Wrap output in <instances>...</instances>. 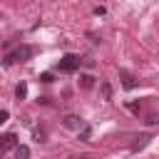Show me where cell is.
Returning <instances> with one entry per match:
<instances>
[{
  "label": "cell",
  "instance_id": "8",
  "mask_svg": "<svg viewBox=\"0 0 159 159\" xmlns=\"http://www.w3.org/2000/svg\"><path fill=\"white\" fill-rule=\"evenodd\" d=\"M147 139H149V134H142V137H139V142H134V144H132V152H137V149H142V147L147 144Z\"/></svg>",
  "mask_w": 159,
  "mask_h": 159
},
{
  "label": "cell",
  "instance_id": "12",
  "mask_svg": "<svg viewBox=\"0 0 159 159\" xmlns=\"http://www.w3.org/2000/svg\"><path fill=\"white\" fill-rule=\"evenodd\" d=\"M40 80H42V82H52V75H50V72H45V75H40Z\"/></svg>",
  "mask_w": 159,
  "mask_h": 159
},
{
  "label": "cell",
  "instance_id": "1",
  "mask_svg": "<svg viewBox=\"0 0 159 159\" xmlns=\"http://www.w3.org/2000/svg\"><path fill=\"white\" fill-rule=\"evenodd\" d=\"M30 57H32V47H27V45H20V47H15L12 52H7V55H5V65L25 62V60H30Z\"/></svg>",
  "mask_w": 159,
  "mask_h": 159
},
{
  "label": "cell",
  "instance_id": "2",
  "mask_svg": "<svg viewBox=\"0 0 159 159\" xmlns=\"http://www.w3.org/2000/svg\"><path fill=\"white\" fill-rule=\"evenodd\" d=\"M80 62H82V60H80L77 55H65V57L57 62V70H60V72H77V70H80Z\"/></svg>",
  "mask_w": 159,
  "mask_h": 159
},
{
  "label": "cell",
  "instance_id": "10",
  "mask_svg": "<svg viewBox=\"0 0 159 159\" xmlns=\"http://www.w3.org/2000/svg\"><path fill=\"white\" fill-rule=\"evenodd\" d=\"M35 142H47V139H45V132L37 129V132H35Z\"/></svg>",
  "mask_w": 159,
  "mask_h": 159
},
{
  "label": "cell",
  "instance_id": "4",
  "mask_svg": "<svg viewBox=\"0 0 159 159\" xmlns=\"http://www.w3.org/2000/svg\"><path fill=\"white\" fill-rule=\"evenodd\" d=\"M65 127H67V129H75V132H80V129L84 127V122H82L77 114H67V117H65Z\"/></svg>",
  "mask_w": 159,
  "mask_h": 159
},
{
  "label": "cell",
  "instance_id": "7",
  "mask_svg": "<svg viewBox=\"0 0 159 159\" xmlns=\"http://www.w3.org/2000/svg\"><path fill=\"white\" fill-rule=\"evenodd\" d=\"M25 94H27V84L20 82V84L15 87V97H17V99H25Z\"/></svg>",
  "mask_w": 159,
  "mask_h": 159
},
{
  "label": "cell",
  "instance_id": "13",
  "mask_svg": "<svg viewBox=\"0 0 159 159\" xmlns=\"http://www.w3.org/2000/svg\"><path fill=\"white\" fill-rule=\"evenodd\" d=\"M102 92H104V97H109V94H112V89H109V84H102Z\"/></svg>",
  "mask_w": 159,
  "mask_h": 159
},
{
  "label": "cell",
  "instance_id": "6",
  "mask_svg": "<svg viewBox=\"0 0 159 159\" xmlns=\"http://www.w3.org/2000/svg\"><path fill=\"white\" fill-rule=\"evenodd\" d=\"M80 87L82 89H92L94 87V77L92 75H80Z\"/></svg>",
  "mask_w": 159,
  "mask_h": 159
},
{
  "label": "cell",
  "instance_id": "5",
  "mask_svg": "<svg viewBox=\"0 0 159 159\" xmlns=\"http://www.w3.org/2000/svg\"><path fill=\"white\" fill-rule=\"evenodd\" d=\"M122 84H124V89H134V87H137V80H134L129 72L122 70Z\"/></svg>",
  "mask_w": 159,
  "mask_h": 159
},
{
  "label": "cell",
  "instance_id": "3",
  "mask_svg": "<svg viewBox=\"0 0 159 159\" xmlns=\"http://www.w3.org/2000/svg\"><path fill=\"white\" fill-rule=\"evenodd\" d=\"M17 147V137L15 134H2L0 137V152H10Z\"/></svg>",
  "mask_w": 159,
  "mask_h": 159
},
{
  "label": "cell",
  "instance_id": "11",
  "mask_svg": "<svg viewBox=\"0 0 159 159\" xmlns=\"http://www.w3.org/2000/svg\"><path fill=\"white\" fill-rule=\"evenodd\" d=\"M7 117H10V114H7V109H0V124H2V122H7Z\"/></svg>",
  "mask_w": 159,
  "mask_h": 159
},
{
  "label": "cell",
  "instance_id": "9",
  "mask_svg": "<svg viewBox=\"0 0 159 159\" xmlns=\"http://www.w3.org/2000/svg\"><path fill=\"white\" fill-rule=\"evenodd\" d=\"M15 154L17 157H30V149L27 147H15Z\"/></svg>",
  "mask_w": 159,
  "mask_h": 159
}]
</instances>
